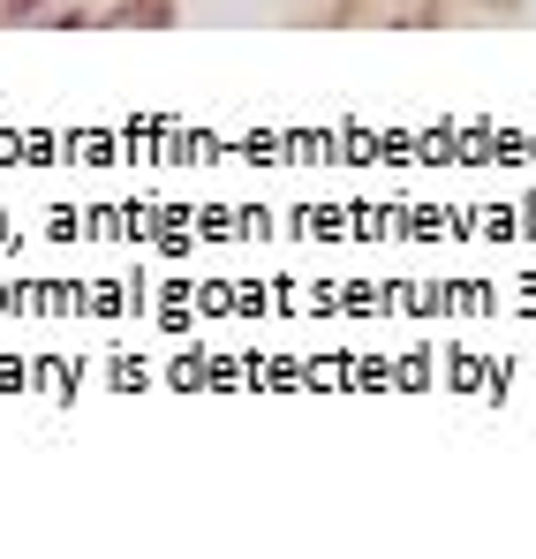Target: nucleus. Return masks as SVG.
<instances>
[{"label": "nucleus", "mask_w": 536, "mask_h": 559, "mask_svg": "<svg viewBox=\"0 0 536 559\" xmlns=\"http://www.w3.org/2000/svg\"><path fill=\"white\" fill-rule=\"evenodd\" d=\"M46 0H0V15H38Z\"/></svg>", "instance_id": "obj_1"}]
</instances>
